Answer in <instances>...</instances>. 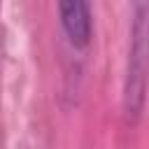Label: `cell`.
Listing matches in <instances>:
<instances>
[{
    "instance_id": "cell-1",
    "label": "cell",
    "mask_w": 149,
    "mask_h": 149,
    "mask_svg": "<svg viewBox=\"0 0 149 149\" xmlns=\"http://www.w3.org/2000/svg\"><path fill=\"white\" fill-rule=\"evenodd\" d=\"M61 9V23L68 33V37L84 47L91 37V14H88V0H58Z\"/></svg>"
}]
</instances>
